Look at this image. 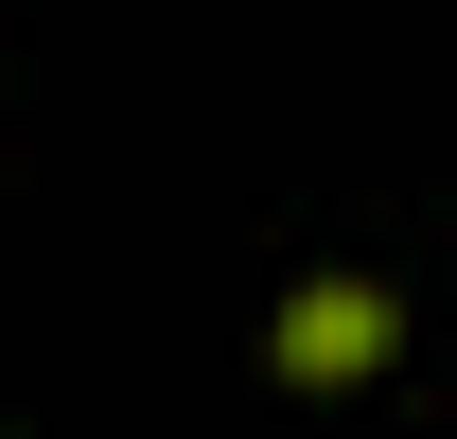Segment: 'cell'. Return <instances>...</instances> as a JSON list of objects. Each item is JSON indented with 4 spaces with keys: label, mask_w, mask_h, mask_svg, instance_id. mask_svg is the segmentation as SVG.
I'll list each match as a JSON object with an SVG mask.
<instances>
[{
    "label": "cell",
    "mask_w": 457,
    "mask_h": 439,
    "mask_svg": "<svg viewBox=\"0 0 457 439\" xmlns=\"http://www.w3.org/2000/svg\"><path fill=\"white\" fill-rule=\"evenodd\" d=\"M264 352H282V386H370L404 352V299H387V281H299Z\"/></svg>",
    "instance_id": "6da1fadb"
}]
</instances>
